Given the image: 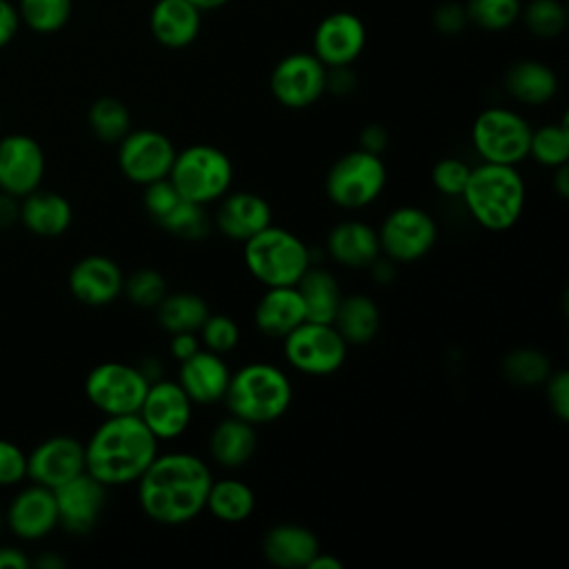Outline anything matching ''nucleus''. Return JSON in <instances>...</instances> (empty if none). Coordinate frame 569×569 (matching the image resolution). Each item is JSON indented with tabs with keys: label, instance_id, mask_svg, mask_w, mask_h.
I'll return each mask as SVG.
<instances>
[{
	"label": "nucleus",
	"instance_id": "37",
	"mask_svg": "<svg viewBox=\"0 0 569 569\" xmlns=\"http://www.w3.org/2000/svg\"><path fill=\"white\" fill-rule=\"evenodd\" d=\"M502 371H505V378L513 385L536 387L549 378L553 367L545 351L536 347H518L505 356Z\"/></svg>",
	"mask_w": 569,
	"mask_h": 569
},
{
	"label": "nucleus",
	"instance_id": "38",
	"mask_svg": "<svg viewBox=\"0 0 569 569\" xmlns=\"http://www.w3.org/2000/svg\"><path fill=\"white\" fill-rule=\"evenodd\" d=\"M20 22L36 33L60 31L73 9V0H18L16 4Z\"/></svg>",
	"mask_w": 569,
	"mask_h": 569
},
{
	"label": "nucleus",
	"instance_id": "4",
	"mask_svg": "<svg viewBox=\"0 0 569 569\" xmlns=\"http://www.w3.org/2000/svg\"><path fill=\"white\" fill-rule=\"evenodd\" d=\"M293 398L289 376L271 362H249L231 371L224 405L229 413L251 422L267 425L284 416Z\"/></svg>",
	"mask_w": 569,
	"mask_h": 569
},
{
	"label": "nucleus",
	"instance_id": "6",
	"mask_svg": "<svg viewBox=\"0 0 569 569\" xmlns=\"http://www.w3.org/2000/svg\"><path fill=\"white\" fill-rule=\"evenodd\" d=\"M167 178L180 196L207 207L218 202L231 189L233 164L222 149L198 142L176 151Z\"/></svg>",
	"mask_w": 569,
	"mask_h": 569
},
{
	"label": "nucleus",
	"instance_id": "41",
	"mask_svg": "<svg viewBox=\"0 0 569 569\" xmlns=\"http://www.w3.org/2000/svg\"><path fill=\"white\" fill-rule=\"evenodd\" d=\"M122 293L136 307L156 309L158 302L167 296V280L160 271L151 267H142L124 278Z\"/></svg>",
	"mask_w": 569,
	"mask_h": 569
},
{
	"label": "nucleus",
	"instance_id": "45",
	"mask_svg": "<svg viewBox=\"0 0 569 569\" xmlns=\"http://www.w3.org/2000/svg\"><path fill=\"white\" fill-rule=\"evenodd\" d=\"M27 480V451L13 440L0 438V487H13Z\"/></svg>",
	"mask_w": 569,
	"mask_h": 569
},
{
	"label": "nucleus",
	"instance_id": "13",
	"mask_svg": "<svg viewBox=\"0 0 569 569\" xmlns=\"http://www.w3.org/2000/svg\"><path fill=\"white\" fill-rule=\"evenodd\" d=\"M176 158L173 142L156 129H129L118 142V167L133 184H149L169 176Z\"/></svg>",
	"mask_w": 569,
	"mask_h": 569
},
{
	"label": "nucleus",
	"instance_id": "36",
	"mask_svg": "<svg viewBox=\"0 0 569 569\" xmlns=\"http://www.w3.org/2000/svg\"><path fill=\"white\" fill-rule=\"evenodd\" d=\"M156 224H160V229L169 231L171 236H178L184 240H202L213 229V220L207 213V207L191 202L184 196Z\"/></svg>",
	"mask_w": 569,
	"mask_h": 569
},
{
	"label": "nucleus",
	"instance_id": "14",
	"mask_svg": "<svg viewBox=\"0 0 569 569\" xmlns=\"http://www.w3.org/2000/svg\"><path fill=\"white\" fill-rule=\"evenodd\" d=\"M138 416L158 438V442L176 440L191 425L193 402L187 396V391L178 385V380L158 378L149 382Z\"/></svg>",
	"mask_w": 569,
	"mask_h": 569
},
{
	"label": "nucleus",
	"instance_id": "11",
	"mask_svg": "<svg viewBox=\"0 0 569 569\" xmlns=\"http://www.w3.org/2000/svg\"><path fill=\"white\" fill-rule=\"evenodd\" d=\"M380 253L393 262H416L427 256L438 240V224L420 207H396L376 229Z\"/></svg>",
	"mask_w": 569,
	"mask_h": 569
},
{
	"label": "nucleus",
	"instance_id": "24",
	"mask_svg": "<svg viewBox=\"0 0 569 569\" xmlns=\"http://www.w3.org/2000/svg\"><path fill=\"white\" fill-rule=\"evenodd\" d=\"M327 253L347 269H369L371 262L382 256L378 231L365 220H342L333 224L327 236Z\"/></svg>",
	"mask_w": 569,
	"mask_h": 569
},
{
	"label": "nucleus",
	"instance_id": "58",
	"mask_svg": "<svg viewBox=\"0 0 569 569\" xmlns=\"http://www.w3.org/2000/svg\"><path fill=\"white\" fill-rule=\"evenodd\" d=\"M2 525H4V513L0 511V529H2Z\"/></svg>",
	"mask_w": 569,
	"mask_h": 569
},
{
	"label": "nucleus",
	"instance_id": "43",
	"mask_svg": "<svg viewBox=\"0 0 569 569\" xmlns=\"http://www.w3.org/2000/svg\"><path fill=\"white\" fill-rule=\"evenodd\" d=\"M469 171L471 167L460 158H442L431 169V182L442 196L460 198L469 180Z\"/></svg>",
	"mask_w": 569,
	"mask_h": 569
},
{
	"label": "nucleus",
	"instance_id": "57",
	"mask_svg": "<svg viewBox=\"0 0 569 569\" xmlns=\"http://www.w3.org/2000/svg\"><path fill=\"white\" fill-rule=\"evenodd\" d=\"M193 7H198L200 11H211V9H220V7H224L227 2H231V0H189Z\"/></svg>",
	"mask_w": 569,
	"mask_h": 569
},
{
	"label": "nucleus",
	"instance_id": "28",
	"mask_svg": "<svg viewBox=\"0 0 569 569\" xmlns=\"http://www.w3.org/2000/svg\"><path fill=\"white\" fill-rule=\"evenodd\" d=\"M258 447L256 425L229 413L222 418L209 436V456L224 469H238L247 465Z\"/></svg>",
	"mask_w": 569,
	"mask_h": 569
},
{
	"label": "nucleus",
	"instance_id": "40",
	"mask_svg": "<svg viewBox=\"0 0 569 569\" xmlns=\"http://www.w3.org/2000/svg\"><path fill=\"white\" fill-rule=\"evenodd\" d=\"M520 18L538 38H556L567 27V9L560 0H529L520 9Z\"/></svg>",
	"mask_w": 569,
	"mask_h": 569
},
{
	"label": "nucleus",
	"instance_id": "56",
	"mask_svg": "<svg viewBox=\"0 0 569 569\" xmlns=\"http://www.w3.org/2000/svg\"><path fill=\"white\" fill-rule=\"evenodd\" d=\"M31 565L40 567V569H62L64 567V560L53 556V553H47V556H40L38 560H31Z\"/></svg>",
	"mask_w": 569,
	"mask_h": 569
},
{
	"label": "nucleus",
	"instance_id": "8",
	"mask_svg": "<svg viewBox=\"0 0 569 569\" xmlns=\"http://www.w3.org/2000/svg\"><path fill=\"white\" fill-rule=\"evenodd\" d=\"M531 124L513 109L489 107L471 124V144L482 162L518 167L529 153Z\"/></svg>",
	"mask_w": 569,
	"mask_h": 569
},
{
	"label": "nucleus",
	"instance_id": "49",
	"mask_svg": "<svg viewBox=\"0 0 569 569\" xmlns=\"http://www.w3.org/2000/svg\"><path fill=\"white\" fill-rule=\"evenodd\" d=\"M20 16L13 2L0 0V49H4L20 29Z\"/></svg>",
	"mask_w": 569,
	"mask_h": 569
},
{
	"label": "nucleus",
	"instance_id": "5",
	"mask_svg": "<svg viewBox=\"0 0 569 569\" xmlns=\"http://www.w3.org/2000/svg\"><path fill=\"white\" fill-rule=\"evenodd\" d=\"M242 244L244 267L264 287L298 284L302 273L313 264V251L307 242L273 222Z\"/></svg>",
	"mask_w": 569,
	"mask_h": 569
},
{
	"label": "nucleus",
	"instance_id": "32",
	"mask_svg": "<svg viewBox=\"0 0 569 569\" xmlns=\"http://www.w3.org/2000/svg\"><path fill=\"white\" fill-rule=\"evenodd\" d=\"M204 509L220 522H244L256 509L253 489L238 478H218L211 482Z\"/></svg>",
	"mask_w": 569,
	"mask_h": 569
},
{
	"label": "nucleus",
	"instance_id": "33",
	"mask_svg": "<svg viewBox=\"0 0 569 569\" xmlns=\"http://www.w3.org/2000/svg\"><path fill=\"white\" fill-rule=\"evenodd\" d=\"M209 305L202 296L193 291H178V293H167L158 307V325L171 336L180 331H196L202 327V322L209 316Z\"/></svg>",
	"mask_w": 569,
	"mask_h": 569
},
{
	"label": "nucleus",
	"instance_id": "52",
	"mask_svg": "<svg viewBox=\"0 0 569 569\" xmlns=\"http://www.w3.org/2000/svg\"><path fill=\"white\" fill-rule=\"evenodd\" d=\"M20 222V198L0 191V231H7Z\"/></svg>",
	"mask_w": 569,
	"mask_h": 569
},
{
	"label": "nucleus",
	"instance_id": "3",
	"mask_svg": "<svg viewBox=\"0 0 569 569\" xmlns=\"http://www.w3.org/2000/svg\"><path fill=\"white\" fill-rule=\"evenodd\" d=\"M460 198L480 227L489 231H507L522 216L527 187L513 164L480 162L478 167H471Z\"/></svg>",
	"mask_w": 569,
	"mask_h": 569
},
{
	"label": "nucleus",
	"instance_id": "25",
	"mask_svg": "<svg viewBox=\"0 0 569 569\" xmlns=\"http://www.w3.org/2000/svg\"><path fill=\"white\" fill-rule=\"evenodd\" d=\"M307 320L305 302L296 284L289 287H264L256 309L253 322L256 329L267 338H284L291 333L300 322Z\"/></svg>",
	"mask_w": 569,
	"mask_h": 569
},
{
	"label": "nucleus",
	"instance_id": "48",
	"mask_svg": "<svg viewBox=\"0 0 569 569\" xmlns=\"http://www.w3.org/2000/svg\"><path fill=\"white\" fill-rule=\"evenodd\" d=\"M198 349H202V342L196 331H180V333H171V338H169V353L178 362L191 358Z\"/></svg>",
	"mask_w": 569,
	"mask_h": 569
},
{
	"label": "nucleus",
	"instance_id": "15",
	"mask_svg": "<svg viewBox=\"0 0 569 569\" xmlns=\"http://www.w3.org/2000/svg\"><path fill=\"white\" fill-rule=\"evenodd\" d=\"M367 44L365 22L351 11L325 16L311 38V53L327 67H351Z\"/></svg>",
	"mask_w": 569,
	"mask_h": 569
},
{
	"label": "nucleus",
	"instance_id": "23",
	"mask_svg": "<svg viewBox=\"0 0 569 569\" xmlns=\"http://www.w3.org/2000/svg\"><path fill=\"white\" fill-rule=\"evenodd\" d=\"M260 549L264 560L273 567L307 569L311 558L320 551V542L309 527L296 522H280L264 531Z\"/></svg>",
	"mask_w": 569,
	"mask_h": 569
},
{
	"label": "nucleus",
	"instance_id": "26",
	"mask_svg": "<svg viewBox=\"0 0 569 569\" xmlns=\"http://www.w3.org/2000/svg\"><path fill=\"white\" fill-rule=\"evenodd\" d=\"M202 11L189 0H156L149 13V29L158 44L184 49L200 33Z\"/></svg>",
	"mask_w": 569,
	"mask_h": 569
},
{
	"label": "nucleus",
	"instance_id": "42",
	"mask_svg": "<svg viewBox=\"0 0 569 569\" xmlns=\"http://www.w3.org/2000/svg\"><path fill=\"white\" fill-rule=\"evenodd\" d=\"M200 342L204 349L216 351L220 356L233 351L240 342V327L227 313H209L202 327L198 329Z\"/></svg>",
	"mask_w": 569,
	"mask_h": 569
},
{
	"label": "nucleus",
	"instance_id": "10",
	"mask_svg": "<svg viewBox=\"0 0 569 569\" xmlns=\"http://www.w3.org/2000/svg\"><path fill=\"white\" fill-rule=\"evenodd\" d=\"M149 380L136 365L100 362L84 378L87 400L104 416L138 413Z\"/></svg>",
	"mask_w": 569,
	"mask_h": 569
},
{
	"label": "nucleus",
	"instance_id": "39",
	"mask_svg": "<svg viewBox=\"0 0 569 569\" xmlns=\"http://www.w3.org/2000/svg\"><path fill=\"white\" fill-rule=\"evenodd\" d=\"M520 0H467V22L485 31H505L520 18Z\"/></svg>",
	"mask_w": 569,
	"mask_h": 569
},
{
	"label": "nucleus",
	"instance_id": "19",
	"mask_svg": "<svg viewBox=\"0 0 569 569\" xmlns=\"http://www.w3.org/2000/svg\"><path fill=\"white\" fill-rule=\"evenodd\" d=\"M4 525L16 538L24 542H38L47 538L58 527L53 489L38 482L22 487L7 505Z\"/></svg>",
	"mask_w": 569,
	"mask_h": 569
},
{
	"label": "nucleus",
	"instance_id": "27",
	"mask_svg": "<svg viewBox=\"0 0 569 569\" xmlns=\"http://www.w3.org/2000/svg\"><path fill=\"white\" fill-rule=\"evenodd\" d=\"M73 220L71 202L49 189H33L20 198V224L38 238H58L62 236Z\"/></svg>",
	"mask_w": 569,
	"mask_h": 569
},
{
	"label": "nucleus",
	"instance_id": "29",
	"mask_svg": "<svg viewBox=\"0 0 569 569\" xmlns=\"http://www.w3.org/2000/svg\"><path fill=\"white\" fill-rule=\"evenodd\" d=\"M505 89L518 102L538 107L558 93V76L540 60H518L505 73Z\"/></svg>",
	"mask_w": 569,
	"mask_h": 569
},
{
	"label": "nucleus",
	"instance_id": "51",
	"mask_svg": "<svg viewBox=\"0 0 569 569\" xmlns=\"http://www.w3.org/2000/svg\"><path fill=\"white\" fill-rule=\"evenodd\" d=\"M353 87H356V76L351 73V67H331V69H327V91L345 96Z\"/></svg>",
	"mask_w": 569,
	"mask_h": 569
},
{
	"label": "nucleus",
	"instance_id": "47",
	"mask_svg": "<svg viewBox=\"0 0 569 569\" xmlns=\"http://www.w3.org/2000/svg\"><path fill=\"white\" fill-rule=\"evenodd\" d=\"M433 24L438 27V31L442 33H460L467 24V16H465V7L456 4V2H447L440 4L433 13Z\"/></svg>",
	"mask_w": 569,
	"mask_h": 569
},
{
	"label": "nucleus",
	"instance_id": "46",
	"mask_svg": "<svg viewBox=\"0 0 569 569\" xmlns=\"http://www.w3.org/2000/svg\"><path fill=\"white\" fill-rule=\"evenodd\" d=\"M545 396L551 413L567 422L569 420V371L567 369H556L549 373L545 380Z\"/></svg>",
	"mask_w": 569,
	"mask_h": 569
},
{
	"label": "nucleus",
	"instance_id": "7",
	"mask_svg": "<svg viewBox=\"0 0 569 569\" xmlns=\"http://www.w3.org/2000/svg\"><path fill=\"white\" fill-rule=\"evenodd\" d=\"M387 184V167L378 153L353 149L340 156L327 171V198L340 209H365L380 198Z\"/></svg>",
	"mask_w": 569,
	"mask_h": 569
},
{
	"label": "nucleus",
	"instance_id": "59",
	"mask_svg": "<svg viewBox=\"0 0 569 569\" xmlns=\"http://www.w3.org/2000/svg\"><path fill=\"white\" fill-rule=\"evenodd\" d=\"M0 122H2V118H0Z\"/></svg>",
	"mask_w": 569,
	"mask_h": 569
},
{
	"label": "nucleus",
	"instance_id": "2",
	"mask_svg": "<svg viewBox=\"0 0 569 569\" xmlns=\"http://www.w3.org/2000/svg\"><path fill=\"white\" fill-rule=\"evenodd\" d=\"M158 456V438L138 413L104 416L84 442V471L107 489L133 485Z\"/></svg>",
	"mask_w": 569,
	"mask_h": 569
},
{
	"label": "nucleus",
	"instance_id": "18",
	"mask_svg": "<svg viewBox=\"0 0 569 569\" xmlns=\"http://www.w3.org/2000/svg\"><path fill=\"white\" fill-rule=\"evenodd\" d=\"M84 471V442L73 436H51L27 453V478L56 489Z\"/></svg>",
	"mask_w": 569,
	"mask_h": 569
},
{
	"label": "nucleus",
	"instance_id": "34",
	"mask_svg": "<svg viewBox=\"0 0 569 569\" xmlns=\"http://www.w3.org/2000/svg\"><path fill=\"white\" fill-rule=\"evenodd\" d=\"M87 122L98 140L111 142V144L113 142L118 144L131 129V116H129L127 104L113 96L98 98L89 107Z\"/></svg>",
	"mask_w": 569,
	"mask_h": 569
},
{
	"label": "nucleus",
	"instance_id": "50",
	"mask_svg": "<svg viewBox=\"0 0 569 569\" xmlns=\"http://www.w3.org/2000/svg\"><path fill=\"white\" fill-rule=\"evenodd\" d=\"M387 142H389V133L382 124H367L360 131V147L358 149H365L369 153L380 156L387 149Z\"/></svg>",
	"mask_w": 569,
	"mask_h": 569
},
{
	"label": "nucleus",
	"instance_id": "9",
	"mask_svg": "<svg viewBox=\"0 0 569 569\" xmlns=\"http://www.w3.org/2000/svg\"><path fill=\"white\" fill-rule=\"evenodd\" d=\"M287 362L305 376H331L345 360L349 345L338 333L333 322H300L282 338Z\"/></svg>",
	"mask_w": 569,
	"mask_h": 569
},
{
	"label": "nucleus",
	"instance_id": "35",
	"mask_svg": "<svg viewBox=\"0 0 569 569\" xmlns=\"http://www.w3.org/2000/svg\"><path fill=\"white\" fill-rule=\"evenodd\" d=\"M527 158H533L540 167L556 169L560 164H567L569 160V127L562 118L560 122H549L538 129H531L529 140V153Z\"/></svg>",
	"mask_w": 569,
	"mask_h": 569
},
{
	"label": "nucleus",
	"instance_id": "53",
	"mask_svg": "<svg viewBox=\"0 0 569 569\" xmlns=\"http://www.w3.org/2000/svg\"><path fill=\"white\" fill-rule=\"evenodd\" d=\"M31 558L13 545H0V569H27Z\"/></svg>",
	"mask_w": 569,
	"mask_h": 569
},
{
	"label": "nucleus",
	"instance_id": "12",
	"mask_svg": "<svg viewBox=\"0 0 569 569\" xmlns=\"http://www.w3.org/2000/svg\"><path fill=\"white\" fill-rule=\"evenodd\" d=\"M269 89L282 107L307 109L327 91V67L311 51H293L276 62Z\"/></svg>",
	"mask_w": 569,
	"mask_h": 569
},
{
	"label": "nucleus",
	"instance_id": "20",
	"mask_svg": "<svg viewBox=\"0 0 569 569\" xmlns=\"http://www.w3.org/2000/svg\"><path fill=\"white\" fill-rule=\"evenodd\" d=\"M124 273L116 260L91 253L80 258L69 271L71 296L87 307H104L122 296Z\"/></svg>",
	"mask_w": 569,
	"mask_h": 569
},
{
	"label": "nucleus",
	"instance_id": "30",
	"mask_svg": "<svg viewBox=\"0 0 569 569\" xmlns=\"http://www.w3.org/2000/svg\"><path fill=\"white\" fill-rule=\"evenodd\" d=\"M298 291L305 302L307 320L313 322H333L338 305L342 300V291L338 284V278L320 264H311L302 278L298 280Z\"/></svg>",
	"mask_w": 569,
	"mask_h": 569
},
{
	"label": "nucleus",
	"instance_id": "55",
	"mask_svg": "<svg viewBox=\"0 0 569 569\" xmlns=\"http://www.w3.org/2000/svg\"><path fill=\"white\" fill-rule=\"evenodd\" d=\"M553 191L560 198L569 196V167L567 164H560L553 169Z\"/></svg>",
	"mask_w": 569,
	"mask_h": 569
},
{
	"label": "nucleus",
	"instance_id": "16",
	"mask_svg": "<svg viewBox=\"0 0 569 569\" xmlns=\"http://www.w3.org/2000/svg\"><path fill=\"white\" fill-rule=\"evenodd\" d=\"M47 160L40 142L27 133L0 138V191L22 198L40 187Z\"/></svg>",
	"mask_w": 569,
	"mask_h": 569
},
{
	"label": "nucleus",
	"instance_id": "54",
	"mask_svg": "<svg viewBox=\"0 0 569 569\" xmlns=\"http://www.w3.org/2000/svg\"><path fill=\"white\" fill-rule=\"evenodd\" d=\"M307 569H342V560H338L336 556L327 553V551H318L311 562L307 565Z\"/></svg>",
	"mask_w": 569,
	"mask_h": 569
},
{
	"label": "nucleus",
	"instance_id": "17",
	"mask_svg": "<svg viewBox=\"0 0 569 569\" xmlns=\"http://www.w3.org/2000/svg\"><path fill=\"white\" fill-rule=\"evenodd\" d=\"M53 496L58 507V527L67 529L69 533L84 536L100 520L107 502V487L89 471H82L56 487Z\"/></svg>",
	"mask_w": 569,
	"mask_h": 569
},
{
	"label": "nucleus",
	"instance_id": "31",
	"mask_svg": "<svg viewBox=\"0 0 569 569\" xmlns=\"http://www.w3.org/2000/svg\"><path fill=\"white\" fill-rule=\"evenodd\" d=\"M333 327L347 345H367L380 329V309L367 293L342 296Z\"/></svg>",
	"mask_w": 569,
	"mask_h": 569
},
{
	"label": "nucleus",
	"instance_id": "44",
	"mask_svg": "<svg viewBox=\"0 0 569 569\" xmlns=\"http://www.w3.org/2000/svg\"><path fill=\"white\" fill-rule=\"evenodd\" d=\"M182 196L178 193V189L171 184L169 178H160L156 182H149L144 184V196H142V202H144V209L149 213V218L153 222H158L160 218H164L173 204L180 200Z\"/></svg>",
	"mask_w": 569,
	"mask_h": 569
},
{
	"label": "nucleus",
	"instance_id": "1",
	"mask_svg": "<svg viewBox=\"0 0 569 569\" xmlns=\"http://www.w3.org/2000/svg\"><path fill=\"white\" fill-rule=\"evenodd\" d=\"M211 482V467L200 456L189 451H158L136 480L138 502L144 516L158 525H187L204 511Z\"/></svg>",
	"mask_w": 569,
	"mask_h": 569
},
{
	"label": "nucleus",
	"instance_id": "22",
	"mask_svg": "<svg viewBox=\"0 0 569 569\" xmlns=\"http://www.w3.org/2000/svg\"><path fill=\"white\" fill-rule=\"evenodd\" d=\"M231 369L227 360L209 349H198L191 358L180 362L178 385L187 391L193 405H211L224 398Z\"/></svg>",
	"mask_w": 569,
	"mask_h": 569
},
{
	"label": "nucleus",
	"instance_id": "21",
	"mask_svg": "<svg viewBox=\"0 0 569 569\" xmlns=\"http://www.w3.org/2000/svg\"><path fill=\"white\" fill-rule=\"evenodd\" d=\"M271 204L253 191H227L216 207L213 227L229 240L244 242L271 224Z\"/></svg>",
	"mask_w": 569,
	"mask_h": 569
}]
</instances>
